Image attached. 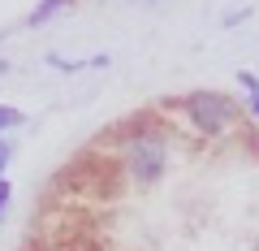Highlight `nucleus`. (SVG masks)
<instances>
[{
	"label": "nucleus",
	"mask_w": 259,
	"mask_h": 251,
	"mask_svg": "<svg viewBox=\"0 0 259 251\" xmlns=\"http://www.w3.org/2000/svg\"><path fill=\"white\" fill-rule=\"evenodd\" d=\"M164 160H168L164 134H156V130H130L125 134V169H130V177L139 186L156 182V177L164 173Z\"/></svg>",
	"instance_id": "obj_1"
},
{
	"label": "nucleus",
	"mask_w": 259,
	"mask_h": 251,
	"mask_svg": "<svg viewBox=\"0 0 259 251\" xmlns=\"http://www.w3.org/2000/svg\"><path fill=\"white\" fill-rule=\"evenodd\" d=\"M182 109H186V117H190V126L212 130V134L229 130L233 121H238V104H233L229 95H221V91H190L182 100Z\"/></svg>",
	"instance_id": "obj_2"
},
{
	"label": "nucleus",
	"mask_w": 259,
	"mask_h": 251,
	"mask_svg": "<svg viewBox=\"0 0 259 251\" xmlns=\"http://www.w3.org/2000/svg\"><path fill=\"white\" fill-rule=\"evenodd\" d=\"M9 126H22V109H9V104H0V130H9Z\"/></svg>",
	"instance_id": "obj_3"
},
{
	"label": "nucleus",
	"mask_w": 259,
	"mask_h": 251,
	"mask_svg": "<svg viewBox=\"0 0 259 251\" xmlns=\"http://www.w3.org/2000/svg\"><path fill=\"white\" fill-rule=\"evenodd\" d=\"M61 5H65V0H44V5H39V9L30 13V22H44V18H52V13L61 9Z\"/></svg>",
	"instance_id": "obj_4"
},
{
	"label": "nucleus",
	"mask_w": 259,
	"mask_h": 251,
	"mask_svg": "<svg viewBox=\"0 0 259 251\" xmlns=\"http://www.w3.org/2000/svg\"><path fill=\"white\" fill-rule=\"evenodd\" d=\"M5 208H9V182H0V217H5Z\"/></svg>",
	"instance_id": "obj_5"
},
{
	"label": "nucleus",
	"mask_w": 259,
	"mask_h": 251,
	"mask_svg": "<svg viewBox=\"0 0 259 251\" xmlns=\"http://www.w3.org/2000/svg\"><path fill=\"white\" fill-rule=\"evenodd\" d=\"M9 156H13V148H9V143H5V139H0V169L9 165Z\"/></svg>",
	"instance_id": "obj_6"
},
{
	"label": "nucleus",
	"mask_w": 259,
	"mask_h": 251,
	"mask_svg": "<svg viewBox=\"0 0 259 251\" xmlns=\"http://www.w3.org/2000/svg\"><path fill=\"white\" fill-rule=\"evenodd\" d=\"M250 113H255V117H259V95H255V100H250Z\"/></svg>",
	"instance_id": "obj_7"
}]
</instances>
